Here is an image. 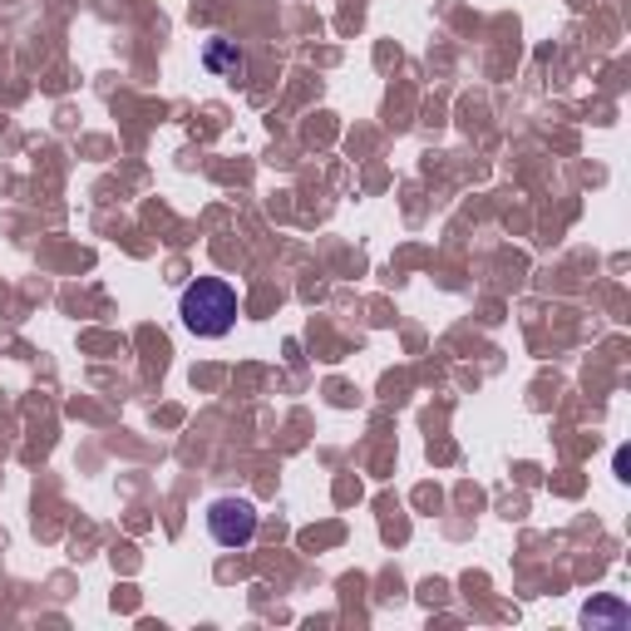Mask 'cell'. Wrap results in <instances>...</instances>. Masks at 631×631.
<instances>
[{"instance_id":"cell-1","label":"cell","mask_w":631,"mask_h":631,"mask_svg":"<svg viewBox=\"0 0 631 631\" xmlns=\"http://www.w3.org/2000/svg\"><path fill=\"white\" fill-rule=\"evenodd\" d=\"M178 316L193 336L217 341L237 326V286L223 277H198L193 286H183L178 296Z\"/></svg>"},{"instance_id":"cell-2","label":"cell","mask_w":631,"mask_h":631,"mask_svg":"<svg viewBox=\"0 0 631 631\" xmlns=\"http://www.w3.org/2000/svg\"><path fill=\"white\" fill-rule=\"evenodd\" d=\"M208 533L217 548H247L257 538V509L247 499H213Z\"/></svg>"},{"instance_id":"cell-3","label":"cell","mask_w":631,"mask_h":631,"mask_svg":"<svg viewBox=\"0 0 631 631\" xmlns=\"http://www.w3.org/2000/svg\"><path fill=\"white\" fill-rule=\"evenodd\" d=\"M203 70L217 75V79H233V85H243V79H247V55L237 50V40L213 36L208 45H203Z\"/></svg>"},{"instance_id":"cell-4","label":"cell","mask_w":631,"mask_h":631,"mask_svg":"<svg viewBox=\"0 0 631 631\" xmlns=\"http://www.w3.org/2000/svg\"><path fill=\"white\" fill-rule=\"evenodd\" d=\"M582 622H592V627H627L631 607L622 602V597H592V602L582 607Z\"/></svg>"}]
</instances>
